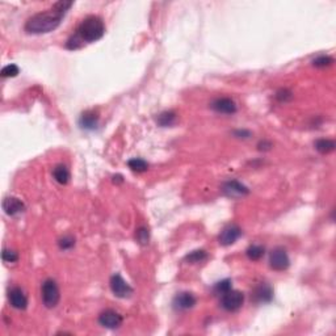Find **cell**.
I'll list each match as a JSON object with an SVG mask.
<instances>
[{
  "instance_id": "1",
  "label": "cell",
  "mask_w": 336,
  "mask_h": 336,
  "mask_svg": "<svg viewBox=\"0 0 336 336\" xmlns=\"http://www.w3.org/2000/svg\"><path fill=\"white\" fill-rule=\"evenodd\" d=\"M72 2H58L52 7V10L36 13L28 19L25 24V30L30 34H45L55 30L61 25L62 19L71 7Z\"/></svg>"
},
{
  "instance_id": "2",
  "label": "cell",
  "mask_w": 336,
  "mask_h": 336,
  "mask_svg": "<svg viewBox=\"0 0 336 336\" xmlns=\"http://www.w3.org/2000/svg\"><path fill=\"white\" fill-rule=\"evenodd\" d=\"M105 33V25L99 16H88L78 26L76 33L67 41V48L76 50L86 44L96 42L103 38Z\"/></svg>"
},
{
  "instance_id": "3",
  "label": "cell",
  "mask_w": 336,
  "mask_h": 336,
  "mask_svg": "<svg viewBox=\"0 0 336 336\" xmlns=\"http://www.w3.org/2000/svg\"><path fill=\"white\" fill-rule=\"evenodd\" d=\"M41 297L42 302L45 305L48 309H53L57 305L59 304V300H61V293H59V288L57 282L52 278L46 280L44 284H42L41 288Z\"/></svg>"
},
{
  "instance_id": "4",
  "label": "cell",
  "mask_w": 336,
  "mask_h": 336,
  "mask_svg": "<svg viewBox=\"0 0 336 336\" xmlns=\"http://www.w3.org/2000/svg\"><path fill=\"white\" fill-rule=\"evenodd\" d=\"M243 302H244L243 293H240L239 290H233V289L223 293L222 298H221V305L223 309L226 311H231V313L239 310L243 306Z\"/></svg>"
},
{
  "instance_id": "5",
  "label": "cell",
  "mask_w": 336,
  "mask_h": 336,
  "mask_svg": "<svg viewBox=\"0 0 336 336\" xmlns=\"http://www.w3.org/2000/svg\"><path fill=\"white\" fill-rule=\"evenodd\" d=\"M269 265H271L272 269H275L277 272L286 271L290 265V260H289V256L286 254L282 247H276L271 251V255H269Z\"/></svg>"
},
{
  "instance_id": "6",
  "label": "cell",
  "mask_w": 336,
  "mask_h": 336,
  "mask_svg": "<svg viewBox=\"0 0 336 336\" xmlns=\"http://www.w3.org/2000/svg\"><path fill=\"white\" fill-rule=\"evenodd\" d=\"M110 289H112L114 296L118 298H128L133 294V288L120 275L112 276V278H110Z\"/></svg>"
},
{
  "instance_id": "7",
  "label": "cell",
  "mask_w": 336,
  "mask_h": 336,
  "mask_svg": "<svg viewBox=\"0 0 336 336\" xmlns=\"http://www.w3.org/2000/svg\"><path fill=\"white\" fill-rule=\"evenodd\" d=\"M210 107L213 110H216L217 113L221 114H234L238 110L235 101L230 97H218L212 103Z\"/></svg>"
},
{
  "instance_id": "8",
  "label": "cell",
  "mask_w": 336,
  "mask_h": 336,
  "mask_svg": "<svg viewBox=\"0 0 336 336\" xmlns=\"http://www.w3.org/2000/svg\"><path fill=\"white\" fill-rule=\"evenodd\" d=\"M99 323L105 328H118L122 324V315L109 309L99 315Z\"/></svg>"
},
{
  "instance_id": "9",
  "label": "cell",
  "mask_w": 336,
  "mask_h": 336,
  "mask_svg": "<svg viewBox=\"0 0 336 336\" xmlns=\"http://www.w3.org/2000/svg\"><path fill=\"white\" fill-rule=\"evenodd\" d=\"M222 192L223 194H226L227 197L231 198H236V197H243V196H246L248 194V188L244 187L242 183L236 180H231L225 183L222 187Z\"/></svg>"
},
{
  "instance_id": "10",
  "label": "cell",
  "mask_w": 336,
  "mask_h": 336,
  "mask_svg": "<svg viewBox=\"0 0 336 336\" xmlns=\"http://www.w3.org/2000/svg\"><path fill=\"white\" fill-rule=\"evenodd\" d=\"M240 235H242V230L239 229V226L230 225V226L222 230V233L220 235V243L222 246H231L239 239Z\"/></svg>"
},
{
  "instance_id": "11",
  "label": "cell",
  "mask_w": 336,
  "mask_h": 336,
  "mask_svg": "<svg viewBox=\"0 0 336 336\" xmlns=\"http://www.w3.org/2000/svg\"><path fill=\"white\" fill-rule=\"evenodd\" d=\"M196 305V297L189 291H183L179 293L176 297L174 298V309L179 311L189 310Z\"/></svg>"
},
{
  "instance_id": "12",
  "label": "cell",
  "mask_w": 336,
  "mask_h": 336,
  "mask_svg": "<svg viewBox=\"0 0 336 336\" xmlns=\"http://www.w3.org/2000/svg\"><path fill=\"white\" fill-rule=\"evenodd\" d=\"M8 300L12 307L17 309V310H25L28 306V298L24 294V291L20 288H12L8 293Z\"/></svg>"
},
{
  "instance_id": "13",
  "label": "cell",
  "mask_w": 336,
  "mask_h": 336,
  "mask_svg": "<svg viewBox=\"0 0 336 336\" xmlns=\"http://www.w3.org/2000/svg\"><path fill=\"white\" fill-rule=\"evenodd\" d=\"M3 209L8 216H17L25 210V205L21 200L16 197H7L3 201Z\"/></svg>"
},
{
  "instance_id": "14",
  "label": "cell",
  "mask_w": 336,
  "mask_h": 336,
  "mask_svg": "<svg viewBox=\"0 0 336 336\" xmlns=\"http://www.w3.org/2000/svg\"><path fill=\"white\" fill-rule=\"evenodd\" d=\"M254 301L259 302V304H267L271 302L273 298V290L269 285L267 284H260L258 288H255L254 293H252Z\"/></svg>"
},
{
  "instance_id": "15",
  "label": "cell",
  "mask_w": 336,
  "mask_h": 336,
  "mask_svg": "<svg viewBox=\"0 0 336 336\" xmlns=\"http://www.w3.org/2000/svg\"><path fill=\"white\" fill-rule=\"evenodd\" d=\"M79 123L83 129L87 130H94L96 129L97 125H99V114L94 110H87V112H84L83 114L80 116V120H79Z\"/></svg>"
},
{
  "instance_id": "16",
  "label": "cell",
  "mask_w": 336,
  "mask_h": 336,
  "mask_svg": "<svg viewBox=\"0 0 336 336\" xmlns=\"http://www.w3.org/2000/svg\"><path fill=\"white\" fill-rule=\"evenodd\" d=\"M53 176H54L55 181L62 185L67 184L68 181H70V178H71L70 170L65 164L55 165V168L53 170Z\"/></svg>"
},
{
  "instance_id": "17",
  "label": "cell",
  "mask_w": 336,
  "mask_h": 336,
  "mask_svg": "<svg viewBox=\"0 0 336 336\" xmlns=\"http://www.w3.org/2000/svg\"><path fill=\"white\" fill-rule=\"evenodd\" d=\"M336 145L333 142L332 139H318L317 142H315V149L317 151H319L320 154H330L335 150Z\"/></svg>"
},
{
  "instance_id": "18",
  "label": "cell",
  "mask_w": 336,
  "mask_h": 336,
  "mask_svg": "<svg viewBox=\"0 0 336 336\" xmlns=\"http://www.w3.org/2000/svg\"><path fill=\"white\" fill-rule=\"evenodd\" d=\"M156 122L160 126H163V128L172 126L176 122V114H175V112H171V110H170V112H163V113H160L158 116Z\"/></svg>"
},
{
  "instance_id": "19",
  "label": "cell",
  "mask_w": 336,
  "mask_h": 336,
  "mask_svg": "<svg viewBox=\"0 0 336 336\" xmlns=\"http://www.w3.org/2000/svg\"><path fill=\"white\" fill-rule=\"evenodd\" d=\"M246 255L249 260L252 262H256V260H260L264 255V247L258 246V244H254V246H249L246 251Z\"/></svg>"
},
{
  "instance_id": "20",
  "label": "cell",
  "mask_w": 336,
  "mask_h": 336,
  "mask_svg": "<svg viewBox=\"0 0 336 336\" xmlns=\"http://www.w3.org/2000/svg\"><path fill=\"white\" fill-rule=\"evenodd\" d=\"M206 259H207V255L204 249H196V251L191 252L189 255H187V258H185V262L192 263V264H197V263L205 262Z\"/></svg>"
},
{
  "instance_id": "21",
  "label": "cell",
  "mask_w": 336,
  "mask_h": 336,
  "mask_svg": "<svg viewBox=\"0 0 336 336\" xmlns=\"http://www.w3.org/2000/svg\"><path fill=\"white\" fill-rule=\"evenodd\" d=\"M128 165H129V168L132 170V171H136V172H145V171H147V168H149L147 162L141 158L130 159L129 162H128Z\"/></svg>"
},
{
  "instance_id": "22",
  "label": "cell",
  "mask_w": 336,
  "mask_h": 336,
  "mask_svg": "<svg viewBox=\"0 0 336 336\" xmlns=\"http://www.w3.org/2000/svg\"><path fill=\"white\" fill-rule=\"evenodd\" d=\"M20 72V68L17 67L16 65H8L6 66V67H3V70H2V76L3 78H15V76H17Z\"/></svg>"
},
{
  "instance_id": "23",
  "label": "cell",
  "mask_w": 336,
  "mask_h": 336,
  "mask_svg": "<svg viewBox=\"0 0 336 336\" xmlns=\"http://www.w3.org/2000/svg\"><path fill=\"white\" fill-rule=\"evenodd\" d=\"M231 289V280L230 278H226V280H222V281L217 282L216 286H214V291L217 294H223L229 291Z\"/></svg>"
},
{
  "instance_id": "24",
  "label": "cell",
  "mask_w": 336,
  "mask_h": 336,
  "mask_svg": "<svg viewBox=\"0 0 336 336\" xmlns=\"http://www.w3.org/2000/svg\"><path fill=\"white\" fill-rule=\"evenodd\" d=\"M136 239L138 240L141 244H147L150 239L149 230L146 229V227H139L136 233Z\"/></svg>"
},
{
  "instance_id": "25",
  "label": "cell",
  "mask_w": 336,
  "mask_h": 336,
  "mask_svg": "<svg viewBox=\"0 0 336 336\" xmlns=\"http://www.w3.org/2000/svg\"><path fill=\"white\" fill-rule=\"evenodd\" d=\"M333 59L331 57H327V55H320L318 58H315L313 61V65L315 67H327V66L332 65Z\"/></svg>"
},
{
  "instance_id": "26",
  "label": "cell",
  "mask_w": 336,
  "mask_h": 336,
  "mask_svg": "<svg viewBox=\"0 0 336 336\" xmlns=\"http://www.w3.org/2000/svg\"><path fill=\"white\" fill-rule=\"evenodd\" d=\"M58 244L59 247H61V249H70L75 246V239L70 235L63 236V238L58 242Z\"/></svg>"
},
{
  "instance_id": "27",
  "label": "cell",
  "mask_w": 336,
  "mask_h": 336,
  "mask_svg": "<svg viewBox=\"0 0 336 336\" xmlns=\"http://www.w3.org/2000/svg\"><path fill=\"white\" fill-rule=\"evenodd\" d=\"M3 260L6 263H15L19 260V255H17V252L12 251V249H4L3 251Z\"/></svg>"
}]
</instances>
